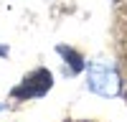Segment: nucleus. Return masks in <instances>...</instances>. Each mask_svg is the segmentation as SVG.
I'll return each instance as SVG.
<instances>
[{"label": "nucleus", "instance_id": "f257e3e1", "mask_svg": "<svg viewBox=\"0 0 127 122\" xmlns=\"http://www.w3.org/2000/svg\"><path fill=\"white\" fill-rule=\"evenodd\" d=\"M89 87L97 92V94H104V97H114L120 92V81H117V74L109 69V66H92L89 71Z\"/></svg>", "mask_w": 127, "mask_h": 122}, {"label": "nucleus", "instance_id": "f03ea898", "mask_svg": "<svg viewBox=\"0 0 127 122\" xmlns=\"http://www.w3.org/2000/svg\"><path fill=\"white\" fill-rule=\"evenodd\" d=\"M51 87V74L48 71H38L36 76H31L28 79V84L23 87V89H18L15 92V97H38V94H43V92Z\"/></svg>", "mask_w": 127, "mask_h": 122}, {"label": "nucleus", "instance_id": "7ed1b4c3", "mask_svg": "<svg viewBox=\"0 0 127 122\" xmlns=\"http://www.w3.org/2000/svg\"><path fill=\"white\" fill-rule=\"evenodd\" d=\"M59 51L69 59V66H71L74 71H81V66H84V64H81V56H79V54H71L69 48H59Z\"/></svg>", "mask_w": 127, "mask_h": 122}, {"label": "nucleus", "instance_id": "20e7f679", "mask_svg": "<svg viewBox=\"0 0 127 122\" xmlns=\"http://www.w3.org/2000/svg\"><path fill=\"white\" fill-rule=\"evenodd\" d=\"M0 54H5V48H0Z\"/></svg>", "mask_w": 127, "mask_h": 122}]
</instances>
